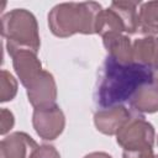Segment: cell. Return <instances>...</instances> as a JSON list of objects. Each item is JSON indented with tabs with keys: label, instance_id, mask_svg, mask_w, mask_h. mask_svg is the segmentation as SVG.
I'll return each mask as SVG.
<instances>
[{
	"label": "cell",
	"instance_id": "1",
	"mask_svg": "<svg viewBox=\"0 0 158 158\" xmlns=\"http://www.w3.org/2000/svg\"><path fill=\"white\" fill-rule=\"evenodd\" d=\"M153 79V72L137 63L121 64L106 57L98 77L94 102L99 109L123 105L141 85Z\"/></svg>",
	"mask_w": 158,
	"mask_h": 158
},
{
	"label": "cell",
	"instance_id": "2",
	"mask_svg": "<svg viewBox=\"0 0 158 158\" xmlns=\"http://www.w3.org/2000/svg\"><path fill=\"white\" fill-rule=\"evenodd\" d=\"M102 11V6L95 1L62 2L49 11L48 26L51 32L60 38L75 33L98 35Z\"/></svg>",
	"mask_w": 158,
	"mask_h": 158
},
{
	"label": "cell",
	"instance_id": "3",
	"mask_svg": "<svg viewBox=\"0 0 158 158\" xmlns=\"http://www.w3.org/2000/svg\"><path fill=\"white\" fill-rule=\"evenodd\" d=\"M1 35L6 40L7 53L28 49L38 53L41 38L35 15L26 9H14L1 16Z\"/></svg>",
	"mask_w": 158,
	"mask_h": 158
},
{
	"label": "cell",
	"instance_id": "4",
	"mask_svg": "<svg viewBox=\"0 0 158 158\" xmlns=\"http://www.w3.org/2000/svg\"><path fill=\"white\" fill-rule=\"evenodd\" d=\"M138 5H141L139 1H112L101 14L98 35L136 33L138 31Z\"/></svg>",
	"mask_w": 158,
	"mask_h": 158
},
{
	"label": "cell",
	"instance_id": "5",
	"mask_svg": "<svg viewBox=\"0 0 158 158\" xmlns=\"http://www.w3.org/2000/svg\"><path fill=\"white\" fill-rule=\"evenodd\" d=\"M156 138L154 127L141 114H133L130 121L116 135V142L123 151L153 148Z\"/></svg>",
	"mask_w": 158,
	"mask_h": 158
},
{
	"label": "cell",
	"instance_id": "6",
	"mask_svg": "<svg viewBox=\"0 0 158 158\" xmlns=\"http://www.w3.org/2000/svg\"><path fill=\"white\" fill-rule=\"evenodd\" d=\"M32 126L42 139L53 141L63 132L65 127V116L57 104L43 109H35Z\"/></svg>",
	"mask_w": 158,
	"mask_h": 158
},
{
	"label": "cell",
	"instance_id": "7",
	"mask_svg": "<svg viewBox=\"0 0 158 158\" xmlns=\"http://www.w3.org/2000/svg\"><path fill=\"white\" fill-rule=\"evenodd\" d=\"M12 58V65L21 84L27 89L31 86L44 70L37 53L28 49H17L9 53Z\"/></svg>",
	"mask_w": 158,
	"mask_h": 158
},
{
	"label": "cell",
	"instance_id": "8",
	"mask_svg": "<svg viewBox=\"0 0 158 158\" xmlns=\"http://www.w3.org/2000/svg\"><path fill=\"white\" fill-rule=\"evenodd\" d=\"M133 114L125 105L99 109L94 114V125L99 132L106 136H114L130 121Z\"/></svg>",
	"mask_w": 158,
	"mask_h": 158
},
{
	"label": "cell",
	"instance_id": "9",
	"mask_svg": "<svg viewBox=\"0 0 158 158\" xmlns=\"http://www.w3.org/2000/svg\"><path fill=\"white\" fill-rule=\"evenodd\" d=\"M28 102L33 109H43L56 104L57 100V84L54 77L43 70L40 78L26 89Z\"/></svg>",
	"mask_w": 158,
	"mask_h": 158
},
{
	"label": "cell",
	"instance_id": "10",
	"mask_svg": "<svg viewBox=\"0 0 158 158\" xmlns=\"http://www.w3.org/2000/svg\"><path fill=\"white\" fill-rule=\"evenodd\" d=\"M37 146L27 133L12 132L0 142V158H28Z\"/></svg>",
	"mask_w": 158,
	"mask_h": 158
},
{
	"label": "cell",
	"instance_id": "11",
	"mask_svg": "<svg viewBox=\"0 0 158 158\" xmlns=\"http://www.w3.org/2000/svg\"><path fill=\"white\" fill-rule=\"evenodd\" d=\"M102 37L104 47L107 51V56L121 64L133 63V49L130 37L123 33L110 32Z\"/></svg>",
	"mask_w": 158,
	"mask_h": 158
},
{
	"label": "cell",
	"instance_id": "12",
	"mask_svg": "<svg viewBox=\"0 0 158 158\" xmlns=\"http://www.w3.org/2000/svg\"><path fill=\"white\" fill-rule=\"evenodd\" d=\"M133 62L151 69L153 73L158 70V37L147 36L135 40L132 43Z\"/></svg>",
	"mask_w": 158,
	"mask_h": 158
},
{
	"label": "cell",
	"instance_id": "13",
	"mask_svg": "<svg viewBox=\"0 0 158 158\" xmlns=\"http://www.w3.org/2000/svg\"><path fill=\"white\" fill-rule=\"evenodd\" d=\"M136 114H154L158 111V81L152 79L138 88L128 101Z\"/></svg>",
	"mask_w": 158,
	"mask_h": 158
},
{
	"label": "cell",
	"instance_id": "14",
	"mask_svg": "<svg viewBox=\"0 0 158 158\" xmlns=\"http://www.w3.org/2000/svg\"><path fill=\"white\" fill-rule=\"evenodd\" d=\"M138 31L147 36L158 35V0L142 2L139 5Z\"/></svg>",
	"mask_w": 158,
	"mask_h": 158
},
{
	"label": "cell",
	"instance_id": "15",
	"mask_svg": "<svg viewBox=\"0 0 158 158\" xmlns=\"http://www.w3.org/2000/svg\"><path fill=\"white\" fill-rule=\"evenodd\" d=\"M0 101L6 102L11 101L16 94H17V80L14 78V75L2 69L0 74Z\"/></svg>",
	"mask_w": 158,
	"mask_h": 158
},
{
	"label": "cell",
	"instance_id": "16",
	"mask_svg": "<svg viewBox=\"0 0 158 158\" xmlns=\"http://www.w3.org/2000/svg\"><path fill=\"white\" fill-rule=\"evenodd\" d=\"M28 158H60V154L54 146L42 144V146H37L30 153Z\"/></svg>",
	"mask_w": 158,
	"mask_h": 158
},
{
	"label": "cell",
	"instance_id": "17",
	"mask_svg": "<svg viewBox=\"0 0 158 158\" xmlns=\"http://www.w3.org/2000/svg\"><path fill=\"white\" fill-rule=\"evenodd\" d=\"M15 125V117L14 114L7 109H1L0 112V133L4 136L10 132V130Z\"/></svg>",
	"mask_w": 158,
	"mask_h": 158
},
{
	"label": "cell",
	"instance_id": "18",
	"mask_svg": "<svg viewBox=\"0 0 158 158\" xmlns=\"http://www.w3.org/2000/svg\"><path fill=\"white\" fill-rule=\"evenodd\" d=\"M122 158H154L153 148L137 149V151H123Z\"/></svg>",
	"mask_w": 158,
	"mask_h": 158
},
{
	"label": "cell",
	"instance_id": "19",
	"mask_svg": "<svg viewBox=\"0 0 158 158\" xmlns=\"http://www.w3.org/2000/svg\"><path fill=\"white\" fill-rule=\"evenodd\" d=\"M84 158H112V157L106 152H91L86 154Z\"/></svg>",
	"mask_w": 158,
	"mask_h": 158
},
{
	"label": "cell",
	"instance_id": "20",
	"mask_svg": "<svg viewBox=\"0 0 158 158\" xmlns=\"http://www.w3.org/2000/svg\"><path fill=\"white\" fill-rule=\"evenodd\" d=\"M157 144H158V137H157Z\"/></svg>",
	"mask_w": 158,
	"mask_h": 158
},
{
	"label": "cell",
	"instance_id": "21",
	"mask_svg": "<svg viewBox=\"0 0 158 158\" xmlns=\"http://www.w3.org/2000/svg\"><path fill=\"white\" fill-rule=\"evenodd\" d=\"M154 158H158V156H154Z\"/></svg>",
	"mask_w": 158,
	"mask_h": 158
}]
</instances>
